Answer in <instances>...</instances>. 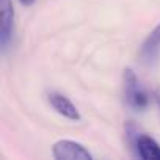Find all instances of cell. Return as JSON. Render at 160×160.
<instances>
[{
    "label": "cell",
    "mask_w": 160,
    "mask_h": 160,
    "mask_svg": "<svg viewBox=\"0 0 160 160\" xmlns=\"http://www.w3.org/2000/svg\"><path fill=\"white\" fill-rule=\"evenodd\" d=\"M135 148L141 158L144 160H160V146L148 135H137Z\"/></svg>",
    "instance_id": "4"
},
{
    "label": "cell",
    "mask_w": 160,
    "mask_h": 160,
    "mask_svg": "<svg viewBox=\"0 0 160 160\" xmlns=\"http://www.w3.org/2000/svg\"><path fill=\"white\" fill-rule=\"evenodd\" d=\"M13 36V3L11 0H2V32H0V42L3 50L7 49Z\"/></svg>",
    "instance_id": "6"
},
{
    "label": "cell",
    "mask_w": 160,
    "mask_h": 160,
    "mask_svg": "<svg viewBox=\"0 0 160 160\" xmlns=\"http://www.w3.org/2000/svg\"><path fill=\"white\" fill-rule=\"evenodd\" d=\"M53 157L58 160H91L93 155L75 141L69 140H61L53 144Z\"/></svg>",
    "instance_id": "1"
},
{
    "label": "cell",
    "mask_w": 160,
    "mask_h": 160,
    "mask_svg": "<svg viewBox=\"0 0 160 160\" xmlns=\"http://www.w3.org/2000/svg\"><path fill=\"white\" fill-rule=\"evenodd\" d=\"M33 2H35V0H21V3H22V5H27V7L32 5Z\"/></svg>",
    "instance_id": "7"
},
{
    "label": "cell",
    "mask_w": 160,
    "mask_h": 160,
    "mask_svg": "<svg viewBox=\"0 0 160 160\" xmlns=\"http://www.w3.org/2000/svg\"><path fill=\"white\" fill-rule=\"evenodd\" d=\"M49 102L50 105L63 116H66L68 119H72V121H78L80 119V113L78 110L75 108V105L63 94H58V93H52L49 94Z\"/></svg>",
    "instance_id": "3"
},
{
    "label": "cell",
    "mask_w": 160,
    "mask_h": 160,
    "mask_svg": "<svg viewBox=\"0 0 160 160\" xmlns=\"http://www.w3.org/2000/svg\"><path fill=\"white\" fill-rule=\"evenodd\" d=\"M124 90H126V99L133 108L141 110L148 105V96L138 87V80L130 69L124 71Z\"/></svg>",
    "instance_id": "2"
},
{
    "label": "cell",
    "mask_w": 160,
    "mask_h": 160,
    "mask_svg": "<svg viewBox=\"0 0 160 160\" xmlns=\"http://www.w3.org/2000/svg\"><path fill=\"white\" fill-rule=\"evenodd\" d=\"M158 52H160V24L149 33V36L143 42L140 55L146 63H152L158 57Z\"/></svg>",
    "instance_id": "5"
}]
</instances>
